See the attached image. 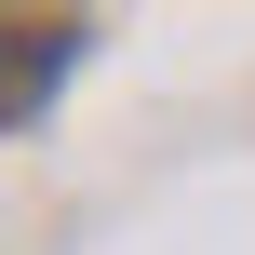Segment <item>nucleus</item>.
<instances>
[{
  "label": "nucleus",
  "mask_w": 255,
  "mask_h": 255,
  "mask_svg": "<svg viewBox=\"0 0 255 255\" xmlns=\"http://www.w3.org/2000/svg\"><path fill=\"white\" fill-rule=\"evenodd\" d=\"M40 67H54V54H13V40H0V121H13L27 94H40Z\"/></svg>",
  "instance_id": "1"
}]
</instances>
